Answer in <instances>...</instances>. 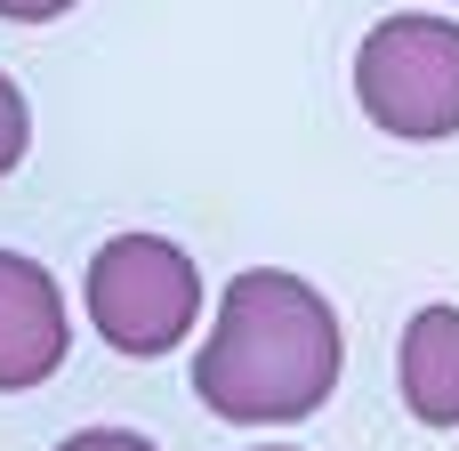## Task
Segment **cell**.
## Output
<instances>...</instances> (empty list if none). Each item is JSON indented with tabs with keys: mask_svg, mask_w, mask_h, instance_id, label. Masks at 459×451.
Returning a JSON list of instances; mask_svg holds the SVG:
<instances>
[{
	"mask_svg": "<svg viewBox=\"0 0 459 451\" xmlns=\"http://www.w3.org/2000/svg\"><path fill=\"white\" fill-rule=\"evenodd\" d=\"M339 371H347V339L331 299L307 274L250 266L218 299V323L194 355V395L226 428H290L331 403Z\"/></svg>",
	"mask_w": 459,
	"mask_h": 451,
	"instance_id": "6da1fadb",
	"label": "cell"
},
{
	"mask_svg": "<svg viewBox=\"0 0 459 451\" xmlns=\"http://www.w3.org/2000/svg\"><path fill=\"white\" fill-rule=\"evenodd\" d=\"M81 307H89V323H97V339L113 355H137L145 363V355H169L194 331L202 274L161 234H113L89 258V274H81Z\"/></svg>",
	"mask_w": 459,
	"mask_h": 451,
	"instance_id": "7a4b0ae2",
	"label": "cell"
},
{
	"mask_svg": "<svg viewBox=\"0 0 459 451\" xmlns=\"http://www.w3.org/2000/svg\"><path fill=\"white\" fill-rule=\"evenodd\" d=\"M355 97L387 137H459V24L452 16H387L355 48Z\"/></svg>",
	"mask_w": 459,
	"mask_h": 451,
	"instance_id": "3957f363",
	"label": "cell"
},
{
	"mask_svg": "<svg viewBox=\"0 0 459 451\" xmlns=\"http://www.w3.org/2000/svg\"><path fill=\"white\" fill-rule=\"evenodd\" d=\"M65 347H73V315H65L56 274L24 250H0V395L56 379Z\"/></svg>",
	"mask_w": 459,
	"mask_h": 451,
	"instance_id": "277c9868",
	"label": "cell"
},
{
	"mask_svg": "<svg viewBox=\"0 0 459 451\" xmlns=\"http://www.w3.org/2000/svg\"><path fill=\"white\" fill-rule=\"evenodd\" d=\"M395 379L420 428H459V307H420L403 323Z\"/></svg>",
	"mask_w": 459,
	"mask_h": 451,
	"instance_id": "5b68a950",
	"label": "cell"
},
{
	"mask_svg": "<svg viewBox=\"0 0 459 451\" xmlns=\"http://www.w3.org/2000/svg\"><path fill=\"white\" fill-rule=\"evenodd\" d=\"M24 145H32V105H24V89L0 73V178L24 161Z\"/></svg>",
	"mask_w": 459,
	"mask_h": 451,
	"instance_id": "8992f818",
	"label": "cell"
},
{
	"mask_svg": "<svg viewBox=\"0 0 459 451\" xmlns=\"http://www.w3.org/2000/svg\"><path fill=\"white\" fill-rule=\"evenodd\" d=\"M56 451H161V444H145L137 428H81V436H65Z\"/></svg>",
	"mask_w": 459,
	"mask_h": 451,
	"instance_id": "52a82bcc",
	"label": "cell"
},
{
	"mask_svg": "<svg viewBox=\"0 0 459 451\" xmlns=\"http://www.w3.org/2000/svg\"><path fill=\"white\" fill-rule=\"evenodd\" d=\"M73 0H0V16L8 24H48V16H65Z\"/></svg>",
	"mask_w": 459,
	"mask_h": 451,
	"instance_id": "ba28073f",
	"label": "cell"
},
{
	"mask_svg": "<svg viewBox=\"0 0 459 451\" xmlns=\"http://www.w3.org/2000/svg\"><path fill=\"white\" fill-rule=\"evenodd\" d=\"M266 451H290V444H266Z\"/></svg>",
	"mask_w": 459,
	"mask_h": 451,
	"instance_id": "9c48e42d",
	"label": "cell"
}]
</instances>
